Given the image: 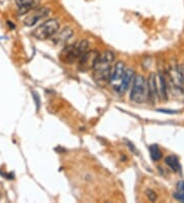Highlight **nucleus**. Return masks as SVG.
I'll list each match as a JSON object with an SVG mask.
<instances>
[{
  "label": "nucleus",
  "mask_w": 184,
  "mask_h": 203,
  "mask_svg": "<svg viewBox=\"0 0 184 203\" xmlns=\"http://www.w3.org/2000/svg\"><path fill=\"white\" fill-rule=\"evenodd\" d=\"M115 61V54L111 51H105L99 54L97 61L93 67V77L95 82L101 86L108 83L113 70V63Z\"/></svg>",
  "instance_id": "1"
},
{
  "label": "nucleus",
  "mask_w": 184,
  "mask_h": 203,
  "mask_svg": "<svg viewBox=\"0 0 184 203\" xmlns=\"http://www.w3.org/2000/svg\"><path fill=\"white\" fill-rule=\"evenodd\" d=\"M148 99L147 81L143 76L137 75L133 78V85L130 92V100L135 104H142Z\"/></svg>",
  "instance_id": "2"
},
{
  "label": "nucleus",
  "mask_w": 184,
  "mask_h": 203,
  "mask_svg": "<svg viewBox=\"0 0 184 203\" xmlns=\"http://www.w3.org/2000/svg\"><path fill=\"white\" fill-rule=\"evenodd\" d=\"M89 51V43L86 40H82L73 45H68L64 48L61 52V60L66 62L67 64H71V63L78 61L80 57L84 52Z\"/></svg>",
  "instance_id": "3"
},
{
  "label": "nucleus",
  "mask_w": 184,
  "mask_h": 203,
  "mask_svg": "<svg viewBox=\"0 0 184 203\" xmlns=\"http://www.w3.org/2000/svg\"><path fill=\"white\" fill-rule=\"evenodd\" d=\"M59 30V23L58 20L49 19L39 25L32 32V35L38 40H46L53 37Z\"/></svg>",
  "instance_id": "4"
},
{
  "label": "nucleus",
  "mask_w": 184,
  "mask_h": 203,
  "mask_svg": "<svg viewBox=\"0 0 184 203\" xmlns=\"http://www.w3.org/2000/svg\"><path fill=\"white\" fill-rule=\"evenodd\" d=\"M49 14H50V8H49V7L47 6L36 7V8L33 9L32 12H30L26 19L24 20V24L26 25L27 27H33L34 25H36L39 21H41V20L48 17Z\"/></svg>",
  "instance_id": "5"
},
{
  "label": "nucleus",
  "mask_w": 184,
  "mask_h": 203,
  "mask_svg": "<svg viewBox=\"0 0 184 203\" xmlns=\"http://www.w3.org/2000/svg\"><path fill=\"white\" fill-rule=\"evenodd\" d=\"M125 71H126V67L123 62H118L115 66H114L113 70H111V77H109L108 82L111 84L113 88L118 92H120L121 82H122V79H123Z\"/></svg>",
  "instance_id": "6"
},
{
  "label": "nucleus",
  "mask_w": 184,
  "mask_h": 203,
  "mask_svg": "<svg viewBox=\"0 0 184 203\" xmlns=\"http://www.w3.org/2000/svg\"><path fill=\"white\" fill-rule=\"evenodd\" d=\"M99 57L98 51H87L84 52L78 60L79 63V69L82 71H87V70H92L95 65Z\"/></svg>",
  "instance_id": "7"
},
{
  "label": "nucleus",
  "mask_w": 184,
  "mask_h": 203,
  "mask_svg": "<svg viewBox=\"0 0 184 203\" xmlns=\"http://www.w3.org/2000/svg\"><path fill=\"white\" fill-rule=\"evenodd\" d=\"M19 6V14H26L39 6L40 0H16Z\"/></svg>",
  "instance_id": "8"
},
{
  "label": "nucleus",
  "mask_w": 184,
  "mask_h": 203,
  "mask_svg": "<svg viewBox=\"0 0 184 203\" xmlns=\"http://www.w3.org/2000/svg\"><path fill=\"white\" fill-rule=\"evenodd\" d=\"M74 32L70 27H66L64 30H61V32H56V34L53 36V42L55 44H61L64 45L70 39L72 38Z\"/></svg>",
  "instance_id": "9"
},
{
  "label": "nucleus",
  "mask_w": 184,
  "mask_h": 203,
  "mask_svg": "<svg viewBox=\"0 0 184 203\" xmlns=\"http://www.w3.org/2000/svg\"><path fill=\"white\" fill-rule=\"evenodd\" d=\"M147 88H148V99L151 103H155L158 97V86H156V74L151 73L147 80Z\"/></svg>",
  "instance_id": "10"
},
{
  "label": "nucleus",
  "mask_w": 184,
  "mask_h": 203,
  "mask_svg": "<svg viewBox=\"0 0 184 203\" xmlns=\"http://www.w3.org/2000/svg\"><path fill=\"white\" fill-rule=\"evenodd\" d=\"M134 78V71L132 69L126 70L125 73H124L123 79L121 82V87H120V94H124L127 89H128L129 85H130L131 81Z\"/></svg>",
  "instance_id": "11"
},
{
  "label": "nucleus",
  "mask_w": 184,
  "mask_h": 203,
  "mask_svg": "<svg viewBox=\"0 0 184 203\" xmlns=\"http://www.w3.org/2000/svg\"><path fill=\"white\" fill-rule=\"evenodd\" d=\"M165 162H166V164L170 167L172 171H174V172L181 171V165H180V162H179V159L177 156H175V155L167 156L165 159Z\"/></svg>",
  "instance_id": "12"
},
{
  "label": "nucleus",
  "mask_w": 184,
  "mask_h": 203,
  "mask_svg": "<svg viewBox=\"0 0 184 203\" xmlns=\"http://www.w3.org/2000/svg\"><path fill=\"white\" fill-rule=\"evenodd\" d=\"M159 79H160V85H158V83H156V86H158V97H160L161 100H167L168 87H167V83H166V79L163 75H160Z\"/></svg>",
  "instance_id": "13"
},
{
  "label": "nucleus",
  "mask_w": 184,
  "mask_h": 203,
  "mask_svg": "<svg viewBox=\"0 0 184 203\" xmlns=\"http://www.w3.org/2000/svg\"><path fill=\"white\" fill-rule=\"evenodd\" d=\"M174 197L181 202H184V180H180L177 184L176 192L174 193Z\"/></svg>",
  "instance_id": "14"
},
{
  "label": "nucleus",
  "mask_w": 184,
  "mask_h": 203,
  "mask_svg": "<svg viewBox=\"0 0 184 203\" xmlns=\"http://www.w3.org/2000/svg\"><path fill=\"white\" fill-rule=\"evenodd\" d=\"M150 153L151 159H153V161H159V160H161L162 152H161V150L158 145L153 144V145H151V146H150Z\"/></svg>",
  "instance_id": "15"
},
{
  "label": "nucleus",
  "mask_w": 184,
  "mask_h": 203,
  "mask_svg": "<svg viewBox=\"0 0 184 203\" xmlns=\"http://www.w3.org/2000/svg\"><path fill=\"white\" fill-rule=\"evenodd\" d=\"M146 196L148 197V199L150 200V201H156V193L153 192V191H151V190H147L146 191Z\"/></svg>",
  "instance_id": "16"
},
{
  "label": "nucleus",
  "mask_w": 184,
  "mask_h": 203,
  "mask_svg": "<svg viewBox=\"0 0 184 203\" xmlns=\"http://www.w3.org/2000/svg\"><path fill=\"white\" fill-rule=\"evenodd\" d=\"M177 70H178V73L180 75L181 79H182V81L184 82V65H179L177 67Z\"/></svg>",
  "instance_id": "17"
},
{
  "label": "nucleus",
  "mask_w": 184,
  "mask_h": 203,
  "mask_svg": "<svg viewBox=\"0 0 184 203\" xmlns=\"http://www.w3.org/2000/svg\"><path fill=\"white\" fill-rule=\"evenodd\" d=\"M33 94H34V99L36 100V103H37V109H39V107H40V100L38 99V96H37V94L36 92H33Z\"/></svg>",
  "instance_id": "18"
}]
</instances>
